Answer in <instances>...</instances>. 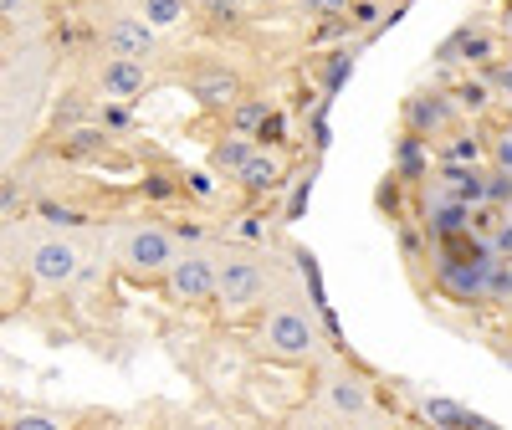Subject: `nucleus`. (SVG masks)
I'll list each match as a JSON object with an SVG mask.
<instances>
[{
    "label": "nucleus",
    "instance_id": "obj_1",
    "mask_svg": "<svg viewBox=\"0 0 512 430\" xmlns=\"http://www.w3.org/2000/svg\"><path fill=\"white\" fill-rule=\"evenodd\" d=\"M118 256H123V267H128V272L154 277V272H164L169 262H175V241H169L164 231H154V226H139V231H128V236H123Z\"/></svg>",
    "mask_w": 512,
    "mask_h": 430
},
{
    "label": "nucleus",
    "instance_id": "obj_2",
    "mask_svg": "<svg viewBox=\"0 0 512 430\" xmlns=\"http://www.w3.org/2000/svg\"><path fill=\"white\" fill-rule=\"evenodd\" d=\"M262 343H267V349H272L277 359H308V354H313V343H318V333H313V323H308L303 313L282 308V313H272V318H267Z\"/></svg>",
    "mask_w": 512,
    "mask_h": 430
},
{
    "label": "nucleus",
    "instance_id": "obj_3",
    "mask_svg": "<svg viewBox=\"0 0 512 430\" xmlns=\"http://www.w3.org/2000/svg\"><path fill=\"white\" fill-rule=\"evenodd\" d=\"M164 272H169V292H175L180 303H210V297H216V267H210L205 256H175Z\"/></svg>",
    "mask_w": 512,
    "mask_h": 430
},
{
    "label": "nucleus",
    "instance_id": "obj_4",
    "mask_svg": "<svg viewBox=\"0 0 512 430\" xmlns=\"http://www.w3.org/2000/svg\"><path fill=\"white\" fill-rule=\"evenodd\" d=\"M77 262H82V256H77L67 241H36V246H31V277H36L41 287H67V282L82 272Z\"/></svg>",
    "mask_w": 512,
    "mask_h": 430
},
{
    "label": "nucleus",
    "instance_id": "obj_5",
    "mask_svg": "<svg viewBox=\"0 0 512 430\" xmlns=\"http://www.w3.org/2000/svg\"><path fill=\"white\" fill-rule=\"evenodd\" d=\"M216 292H221L226 308H251L256 297L267 292V272L256 267V262H226L216 272Z\"/></svg>",
    "mask_w": 512,
    "mask_h": 430
},
{
    "label": "nucleus",
    "instance_id": "obj_6",
    "mask_svg": "<svg viewBox=\"0 0 512 430\" xmlns=\"http://www.w3.org/2000/svg\"><path fill=\"white\" fill-rule=\"evenodd\" d=\"M103 47H108L113 57H149V52H154V26H149L144 16H118V21H108V31H103Z\"/></svg>",
    "mask_w": 512,
    "mask_h": 430
},
{
    "label": "nucleus",
    "instance_id": "obj_7",
    "mask_svg": "<svg viewBox=\"0 0 512 430\" xmlns=\"http://www.w3.org/2000/svg\"><path fill=\"white\" fill-rule=\"evenodd\" d=\"M144 82H149L144 57H113V62L103 67V98L128 103V98H139V93H144Z\"/></svg>",
    "mask_w": 512,
    "mask_h": 430
},
{
    "label": "nucleus",
    "instance_id": "obj_8",
    "mask_svg": "<svg viewBox=\"0 0 512 430\" xmlns=\"http://www.w3.org/2000/svg\"><path fill=\"white\" fill-rule=\"evenodd\" d=\"M195 98H200V108H231L236 98H241V82H236V72H205V77H195Z\"/></svg>",
    "mask_w": 512,
    "mask_h": 430
},
{
    "label": "nucleus",
    "instance_id": "obj_9",
    "mask_svg": "<svg viewBox=\"0 0 512 430\" xmlns=\"http://www.w3.org/2000/svg\"><path fill=\"white\" fill-rule=\"evenodd\" d=\"M492 262V256H487ZM487 262H446V272H441V282L456 292V297H487Z\"/></svg>",
    "mask_w": 512,
    "mask_h": 430
},
{
    "label": "nucleus",
    "instance_id": "obj_10",
    "mask_svg": "<svg viewBox=\"0 0 512 430\" xmlns=\"http://www.w3.org/2000/svg\"><path fill=\"white\" fill-rule=\"evenodd\" d=\"M236 175H241V185H246L251 195H267V190H277V185H282V159H277V154H256V149H251V159L236 169Z\"/></svg>",
    "mask_w": 512,
    "mask_h": 430
},
{
    "label": "nucleus",
    "instance_id": "obj_11",
    "mask_svg": "<svg viewBox=\"0 0 512 430\" xmlns=\"http://www.w3.org/2000/svg\"><path fill=\"white\" fill-rule=\"evenodd\" d=\"M425 420H431V425H477V430H492V420H487V415L461 410L456 400H425Z\"/></svg>",
    "mask_w": 512,
    "mask_h": 430
},
{
    "label": "nucleus",
    "instance_id": "obj_12",
    "mask_svg": "<svg viewBox=\"0 0 512 430\" xmlns=\"http://www.w3.org/2000/svg\"><path fill=\"white\" fill-rule=\"evenodd\" d=\"M328 400H333L338 415H364V410H369V390H364L359 379H333Z\"/></svg>",
    "mask_w": 512,
    "mask_h": 430
},
{
    "label": "nucleus",
    "instance_id": "obj_13",
    "mask_svg": "<svg viewBox=\"0 0 512 430\" xmlns=\"http://www.w3.org/2000/svg\"><path fill=\"white\" fill-rule=\"evenodd\" d=\"M154 31H169V26H180L185 21V0H144V11H139Z\"/></svg>",
    "mask_w": 512,
    "mask_h": 430
},
{
    "label": "nucleus",
    "instance_id": "obj_14",
    "mask_svg": "<svg viewBox=\"0 0 512 430\" xmlns=\"http://www.w3.org/2000/svg\"><path fill=\"white\" fill-rule=\"evenodd\" d=\"M246 159H251V139H226V144H216V154H210V164L226 169V175H236Z\"/></svg>",
    "mask_w": 512,
    "mask_h": 430
},
{
    "label": "nucleus",
    "instance_id": "obj_15",
    "mask_svg": "<svg viewBox=\"0 0 512 430\" xmlns=\"http://www.w3.org/2000/svg\"><path fill=\"white\" fill-rule=\"evenodd\" d=\"M410 123H415V134L420 128H441L446 123V103L441 98H415L410 103Z\"/></svg>",
    "mask_w": 512,
    "mask_h": 430
},
{
    "label": "nucleus",
    "instance_id": "obj_16",
    "mask_svg": "<svg viewBox=\"0 0 512 430\" xmlns=\"http://www.w3.org/2000/svg\"><path fill=\"white\" fill-rule=\"evenodd\" d=\"M251 139H256V144H282V139H287V118H282L277 108H267L262 123L251 128Z\"/></svg>",
    "mask_w": 512,
    "mask_h": 430
},
{
    "label": "nucleus",
    "instance_id": "obj_17",
    "mask_svg": "<svg viewBox=\"0 0 512 430\" xmlns=\"http://www.w3.org/2000/svg\"><path fill=\"white\" fill-rule=\"evenodd\" d=\"M297 267H303V277H308V287H313V303L328 308V292H323V277H318V256H313V251H297Z\"/></svg>",
    "mask_w": 512,
    "mask_h": 430
},
{
    "label": "nucleus",
    "instance_id": "obj_18",
    "mask_svg": "<svg viewBox=\"0 0 512 430\" xmlns=\"http://www.w3.org/2000/svg\"><path fill=\"white\" fill-rule=\"evenodd\" d=\"M349 72H354V57L349 52H333V62H328V93H338V88H344V82H349Z\"/></svg>",
    "mask_w": 512,
    "mask_h": 430
},
{
    "label": "nucleus",
    "instance_id": "obj_19",
    "mask_svg": "<svg viewBox=\"0 0 512 430\" xmlns=\"http://www.w3.org/2000/svg\"><path fill=\"white\" fill-rule=\"evenodd\" d=\"M456 47H461V57H466V62H482V57L492 52V36H482V31H466V36L456 41Z\"/></svg>",
    "mask_w": 512,
    "mask_h": 430
},
{
    "label": "nucleus",
    "instance_id": "obj_20",
    "mask_svg": "<svg viewBox=\"0 0 512 430\" xmlns=\"http://www.w3.org/2000/svg\"><path fill=\"white\" fill-rule=\"evenodd\" d=\"M400 169H405V175H420V134H410L400 144Z\"/></svg>",
    "mask_w": 512,
    "mask_h": 430
},
{
    "label": "nucleus",
    "instance_id": "obj_21",
    "mask_svg": "<svg viewBox=\"0 0 512 430\" xmlns=\"http://www.w3.org/2000/svg\"><path fill=\"white\" fill-rule=\"evenodd\" d=\"M262 113H267V103H241L236 108V128H241V134H251V128L262 123Z\"/></svg>",
    "mask_w": 512,
    "mask_h": 430
},
{
    "label": "nucleus",
    "instance_id": "obj_22",
    "mask_svg": "<svg viewBox=\"0 0 512 430\" xmlns=\"http://www.w3.org/2000/svg\"><path fill=\"white\" fill-rule=\"evenodd\" d=\"M477 154H482V149H477V139H456V144H451V164H466V159L477 164Z\"/></svg>",
    "mask_w": 512,
    "mask_h": 430
},
{
    "label": "nucleus",
    "instance_id": "obj_23",
    "mask_svg": "<svg viewBox=\"0 0 512 430\" xmlns=\"http://www.w3.org/2000/svg\"><path fill=\"white\" fill-rule=\"evenodd\" d=\"M16 425H21V430H57V420H52V415H36V410L16 415Z\"/></svg>",
    "mask_w": 512,
    "mask_h": 430
},
{
    "label": "nucleus",
    "instance_id": "obj_24",
    "mask_svg": "<svg viewBox=\"0 0 512 430\" xmlns=\"http://www.w3.org/2000/svg\"><path fill=\"white\" fill-rule=\"evenodd\" d=\"M497 169H502V175H512V134L497 139Z\"/></svg>",
    "mask_w": 512,
    "mask_h": 430
},
{
    "label": "nucleus",
    "instance_id": "obj_25",
    "mask_svg": "<svg viewBox=\"0 0 512 430\" xmlns=\"http://www.w3.org/2000/svg\"><path fill=\"white\" fill-rule=\"evenodd\" d=\"M200 6H205L210 16H236V11H241V0H200Z\"/></svg>",
    "mask_w": 512,
    "mask_h": 430
},
{
    "label": "nucleus",
    "instance_id": "obj_26",
    "mask_svg": "<svg viewBox=\"0 0 512 430\" xmlns=\"http://www.w3.org/2000/svg\"><path fill=\"white\" fill-rule=\"evenodd\" d=\"M210 190H216V185H210V175H205V169H200V175H190V195H200V200H205Z\"/></svg>",
    "mask_w": 512,
    "mask_h": 430
},
{
    "label": "nucleus",
    "instance_id": "obj_27",
    "mask_svg": "<svg viewBox=\"0 0 512 430\" xmlns=\"http://www.w3.org/2000/svg\"><path fill=\"white\" fill-rule=\"evenodd\" d=\"M241 236H251V241H262V236H267V226L256 221V215H246V221H241Z\"/></svg>",
    "mask_w": 512,
    "mask_h": 430
},
{
    "label": "nucleus",
    "instance_id": "obj_28",
    "mask_svg": "<svg viewBox=\"0 0 512 430\" xmlns=\"http://www.w3.org/2000/svg\"><path fill=\"white\" fill-rule=\"evenodd\" d=\"M461 103H466V108H482V103H487V88H461Z\"/></svg>",
    "mask_w": 512,
    "mask_h": 430
},
{
    "label": "nucleus",
    "instance_id": "obj_29",
    "mask_svg": "<svg viewBox=\"0 0 512 430\" xmlns=\"http://www.w3.org/2000/svg\"><path fill=\"white\" fill-rule=\"evenodd\" d=\"M144 190H149V195H154V200H164V195H169V190H175V185H169V180H164V175H154V180H149V185H144Z\"/></svg>",
    "mask_w": 512,
    "mask_h": 430
},
{
    "label": "nucleus",
    "instance_id": "obj_30",
    "mask_svg": "<svg viewBox=\"0 0 512 430\" xmlns=\"http://www.w3.org/2000/svg\"><path fill=\"white\" fill-rule=\"evenodd\" d=\"M497 251H502V256H512V221L497 231Z\"/></svg>",
    "mask_w": 512,
    "mask_h": 430
},
{
    "label": "nucleus",
    "instance_id": "obj_31",
    "mask_svg": "<svg viewBox=\"0 0 512 430\" xmlns=\"http://www.w3.org/2000/svg\"><path fill=\"white\" fill-rule=\"evenodd\" d=\"M303 6H308L313 16H328V0H303Z\"/></svg>",
    "mask_w": 512,
    "mask_h": 430
},
{
    "label": "nucleus",
    "instance_id": "obj_32",
    "mask_svg": "<svg viewBox=\"0 0 512 430\" xmlns=\"http://www.w3.org/2000/svg\"><path fill=\"white\" fill-rule=\"evenodd\" d=\"M21 6V0H0V16H6V11H16Z\"/></svg>",
    "mask_w": 512,
    "mask_h": 430
},
{
    "label": "nucleus",
    "instance_id": "obj_33",
    "mask_svg": "<svg viewBox=\"0 0 512 430\" xmlns=\"http://www.w3.org/2000/svg\"><path fill=\"white\" fill-rule=\"evenodd\" d=\"M256 6H272V0H256Z\"/></svg>",
    "mask_w": 512,
    "mask_h": 430
},
{
    "label": "nucleus",
    "instance_id": "obj_34",
    "mask_svg": "<svg viewBox=\"0 0 512 430\" xmlns=\"http://www.w3.org/2000/svg\"><path fill=\"white\" fill-rule=\"evenodd\" d=\"M507 88H512V72H507Z\"/></svg>",
    "mask_w": 512,
    "mask_h": 430
}]
</instances>
